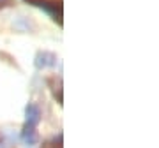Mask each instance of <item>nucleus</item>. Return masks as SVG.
I'll use <instances>...</instances> for the list:
<instances>
[{"mask_svg":"<svg viewBox=\"0 0 159 148\" xmlns=\"http://www.w3.org/2000/svg\"><path fill=\"white\" fill-rule=\"evenodd\" d=\"M39 122V111L35 106H29L27 109V127H25V139L29 143L34 141V127Z\"/></svg>","mask_w":159,"mask_h":148,"instance_id":"obj_1","label":"nucleus"}]
</instances>
